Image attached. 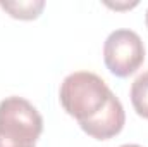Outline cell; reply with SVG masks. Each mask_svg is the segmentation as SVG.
Returning <instances> with one entry per match:
<instances>
[{
    "mask_svg": "<svg viewBox=\"0 0 148 147\" xmlns=\"http://www.w3.org/2000/svg\"><path fill=\"white\" fill-rule=\"evenodd\" d=\"M145 21H147V26H148V9H147V16H145Z\"/></svg>",
    "mask_w": 148,
    "mask_h": 147,
    "instance_id": "ba28073f",
    "label": "cell"
},
{
    "mask_svg": "<svg viewBox=\"0 0 148 147\" xmlns=\"http://www.w3.org/2000/svg\"><path fill=\"white\" fill-rule=\"evenodd\" d=\"M43 132V118L23 97H7L0 102V147H36Z\"/></svg>",
    "mask_w": 148,
    "mask_h": 147,
    "instance_id": "7a4b0ae2",
    "label": "cell"
},
{
    "mask_svg": "<svg viewBox=\"0 0 148 147\" xmlns=\"http://www.w3.org/2000/svg\"><path fill=\"white\" fill-rule=\"evenodd\" d=\"M131 102L134 111L148 119V71L140 74L131 85Z\"/></svg>",
    "mask_w": 148,
    "mask_h": 147,
    "instance_id": "8992f818",
    "label": "cell"
},
{
    "mask_svg": "<svg viewBox=\"0 0 148 147\" xmlns=\"http://www.w3.org/2000/svg\"><path fill=\"white\" fill-rule=\"evenodd\" d=\"M121 147H141V146H136V144H124V146Z\"/></svg>",
    "mask_w": 148,
    "mask_h": 147,
    "instance_id": "52a82bcc",
    "label": "cell"
},
{
    "mask_svg": "<svg viewBox=\"0 0 148 147\" xmlns=\"http://www.w3.org/2000/svg\"><path fill=\"white\" fill-rule=\"evenodd\" d=\"M103 59L112 74L126 78L145 61L143 40L133 30H115L103 43Z\"/></svg>",
    "mask_w": 148,
    "mask_h": 147,
    "instance_id": "3957f363",
    "label": "cell"
},
{
    "mask_svg": "<svg viewBox=\"0 0 148 147\" xmlns=\"http://www.w3.org/2000/svg\"><path fill=\"white\" fill-rule=\"evenodd\" d=\"M124 123H126L124 107L121 101L115 95H112L105 109L100 114H97L91 121L81 125V130L97 140H107V139L115 137L124 128Z\"/></svg>",
    "mask_w": 148,
    "mask_h": 147,
    "instance_id": "277c9868",
    "label": "cell"
},
{
    "mask_svg": "<svg viewBox=\"0 0 148 147\" xmlns=\"http://www.w3.org/2000/svg\"><path fill=\"white\" fill-rule=\"evenodd\" d=\"M0 7L16 19H36L41 14L43 0H0Z\"/></svg>",
    "mask_w": 148,
    "mask_h": 147,
    "instance_id": "5b68a950",
    "label": "cell"
},
{
    "mask_svg": "<svg viewBox=\"0 0 148 147\" xmlns=\"http://www.w3.org/2000/svg\"><path fill=\"white\" fill-rule=\"evenodd\" d=\"M112 95L107 83L90 71H76L66 76L59 92L64 111L77 119L79 126L91 121L105 109Z\"/></svg>",
    "mask_w": 148,
    "mask_h": 147,
    "instance_id": "6da1fadb",
    "label": "cell"
}]
</instances>
